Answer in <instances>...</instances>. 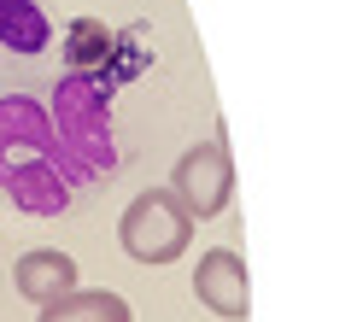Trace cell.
Masks as SVG:
<instances>
[{"instance_id":"obj_1","label":"cell","mask_w":363,"mask_h":322,"mask_svg":"<svg viewBox=\"0 0 363 322\" xmlns=\"http://www.w3.org/2000/svg\"><path fill=\"white\" fill-rule=\"evenodd\" d=\"M59 59V6L53 0H0V94H18L48 77Z\"/></svg>"},{"instance_id":"obj_2","label":"cell","mask_w":363,"mask_h":322,"mask_svg":"<svg viewBox=\"0 0 363 322\" xmlns=\"http://www.w3.org/2000/svg\"><path fill=\"white\" fill-rule=\"evenodd\" d=\"M118 240L135 264H176L194 246V217L170 188H141L118 217Z\"/></svg>"},{"instance_id":"obj_3","label":"cell","mask_w":363,"mask_h":322,"mask_svg":"<svg viewBox=\"0 0 363 322\" xmlns=\"http://www.w3.org/2000/svg\"><path fill=\"white\" fill-rule=\"evenodd\" d=\"M170 194L182 199L188 217H223L235 205V165H229V147L223 141H199L176 158L170 170Z\"/></svg>"},{"instance_id":"obj_4","label":"cell","mask_w":363,"mask_h":322,"mask_svg":"<svg viewBox=\"0 0 363 322\" xmlns=\"http://www.w3.org/2000/svg\"><path fill=\"white\" fill-rule=\"evenodd\" d=\"M194 299H199L211 316H223V322H240L246 311H252L246 258H240L235 246H211L206 258H199V270H194Z\"/></svg>"},{"instance_id":"obj_5","label":"cell","mask_w":363,"mask_h":322,"mask_svg":"<svg viewBox=\"0 0 363 322\" xmlns=\"http://www.w3.org/2000/svg\"><path fill=\"white\" fill-rule=\"evenodd\" d=\"M12 287L30 305H53V299H65L77 287V258L71 252H53V246H35L12 264Z\"/></svg>"},{"instance_id":"obj_6","label":"cell","mask_w":363,"mask_h":322,"mask_svg":"<svg viewBox=\"0 0 363 322\" xmlns=\"http://www.w3.org/2000/svg\"><path fill=\"white\" fill-rule=\"evenodd\" d=\"M35 322H129V305L118 293H106V287H71L65 299L41 305Z\"/></svg>"}]
</instances>
